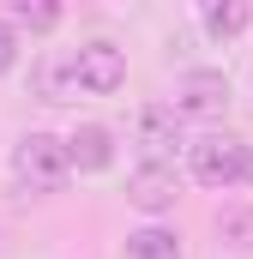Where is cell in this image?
Listing matches in <instances>:
<instances>
[{"instance_id":"cell-3","label":"cell","mask_w":253,"mask_h":259,"mask_svg":"<svg viewBox=\"0 0 253 259\" xmlns=\"http://www.w3.org/2000/svg\"><path fill=\"white\" fill-rule=\"evenodd\" d=\"M72 84L91 91V97L121 91V84H126V55L115 49V42H85V49L72 55Z\"/></svg>"},{"instance_id":"cell-6","label":"cell","mask_w":253,"mask_h":259,"mask_svg":"<svg viewBox=\"0 0 253 259\" xmlns=\"http://www.w3.org/2000/svg\"><path fill=\"white\" fill-rule=\"evenodd\" d=\"M61 145H66V163H72V169H109V163H115L109 127H78L72 139H61Z\"/></svg>"},{"instance_id":"cell-4","label":"cell","mask_w":253,"mask_h":259,"mask_svg":"<svg viewBox=\"0 0 253 259\" xmlns=\"http://www.w3.org/2000/svg\"><path fill=\"white\" fill-rule=\"evenodd\" d=\"M223 109H229V78H223V72H187V78H181V91H175V121H181V115L211 121V115H223Z\"/></svg>"},{"instance_id":"cell-10","label":"cell","mask_w":253,"mask_h":259,"mask_svg":"<svg viewBox=\"0 0 253 259\" xmlns=\"http://www.w3.org/2000/svg\"><path fill=\"white\" fill-rule=\"evenodd\" d=\"M55 18H61L55 6H30V0H18V24H36V30H49Z\"/></svg>"},{"instance_id":"cell-8","label":"cell","mask_w":253,"mask_h":259,"mask_svg":"<svg viewBox=\"0 0 253 259\" xmlns=\"http://www.w3.org/2000/svg\"><path fill=\"white\" fill-rule=\"evenodd\" d=\"M126 259H181V241L169 229H139L126 235Z\"/></svg>"},{"instance_id":"cell-2","label":"cell","mask_w":253,"mask_h":259,"mask_svg":"<svg viewBox=\"0 0 253 259\" xmlns=\"http://www.w3.org/2000/svg\"><path fill=\"white\" fill-rule=\"evenodd\" d=\"M12 169H18V187H30V193H61V181H66L72 163H66V145H61V139H49V133H24Z\"/></svg>"},{"instance_id":"cell-1","label":"cell","mask_w":253,"mask_h":259,"mask_svg":"<svg viewBox=\"0 0 253 259\" xmlns=\"http://www.w3.org/2000/svg\"><path fill=\"white\" fill-rule=\"evenodd\" d=\"M193 181H205V187H247L253 181V145H241V139H199L193 145Z\"/></svg>"},{"instance_id":"cell-9","label":"cell","mask_w":253,"mask_h":259,"mask_svg":"<svg viewBox=\"0 0 253 259\" xmlns=\"http://www.w3.org/2000/svg\"><path fill=\"white\" fill-rule=\"evenodd\" d=\"M205 30L211 36H235V30H247V6H205Z\"/></svg>"},{"instance_id":"cell-7","label":"cell","mask_w":253,"mask_h":259,"mask_svg":"<svg viewBox=\"0 0 253 259\" xmlns=\"http://www.w3.org/2000/svg\"><path fill=\"white\" fill-rule=\"evenodd\" d=\"M139 139H145L151 163H163L169 145H175V109H145V115H139Z\"/></svg>"},{"instance_id":"cell-5","label":"cell","mask_w":253,"mask_h":259,"mask_svg":"<svg viewBox=\"0 0 253 259\" xmlns=\"http://www.w3.org/2000/svg\"><path fill=\"white\" fill-rule=\"evenodd\" d=\"M126 199H133L139 211H169V205L181 199V175H175L169 163H145V169H133Z\"/></svg>"},{"instance_id":"cell-11","label":"cell","mask_w":253,"mask_h":259,"mask_svg":"<svg viewBox=\"0 0 253 259\" xmlns=\"http://www.w3.org/2000/svg\"><path fill=\"white\" fill-rule=\"evenodd\" d=\"M18 61V36H12V24H0V72Z\"/></svg>"}]
</instances>
